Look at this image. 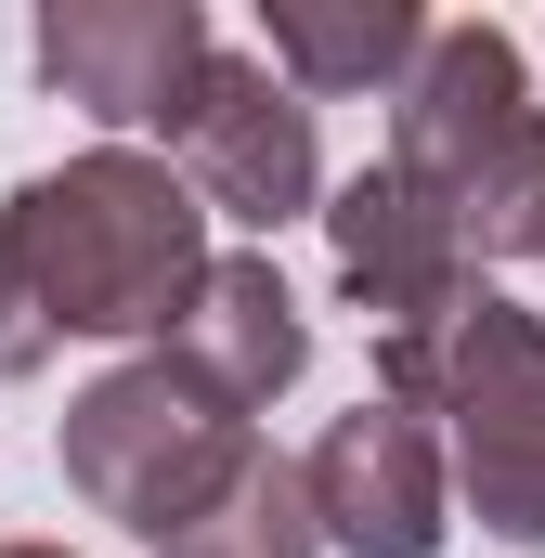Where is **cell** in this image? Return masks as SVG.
Instances as JSON below:
<instances>
[{
  "label": "cell",
  "mask_w": 545,
  "mask_h": 558,
  "mask_svg": "<svg viewBox=\"0 0 545 558\" xmlns=\"http://www.w3.org/2000/svg\"><path fill=\"white\" fill-rule=\"evenodd\" d=\"M208 286V208L131 143L39 169L0 208V377H39L65 338H182Z\"/></svg>",
  "instance_id": "obj_1"
},
{
  "label": "cell",
  "mask_w": 545,
  "mask_h": 558,
  "mask_svg": "<svg viewBox=\"0 0 545 558\" xmlns=\"http://www.w3.org/2000/svg\"><path fill=\"white\" fill-rule=\"evenodd\" d=\"M390 169L455 221L468 260H545V105L507 26H428L390 105Z\"/></svg>",
  "instance_id": "obj_2"
},
{
  "label": "cell",
  "mask_w": 545,
  "mask_h": 558,
  "mask_svg": "<svg viewBox=\"0 0 545 558\" xmlns=\"http://www.w3.org/2000/svg\"><path fill=\"white\" fill-rule=\"evenodd\" d=\"M247 454H261V441H247V403H221L182 351H143L105 390L65 403V481H78L105 520H131L156 558L247 481Z\"/></svg>",
  "instance_id": "obj_3"
},
{
  "label": "cell",
  "mask_w": 545,
  "mask_h": 558,
  "mask_svg": "<svg viewBox=\"0 0 545 558\" xmlns=\"http://www.w3.org/2000/svg\"><path fill=\"white\" fill-rule=\"evenodd\" d=\"M428 416H441L455 494L481 507V533L545 546V325H533V312H507V299L481 286L468 325L441 338Z\"/></svg>",
  "instance_id": "obj_4"
},
{
  "label": "cell",
  "mask_w": 545,
  "mask_h": 558,
  "mask_svg": "<svg viewBox=\"0 0 545 558\" xmlns=\"http://www.w3.org/2000/svg\"><path fill=\"white\" fill-rule=\"evenodd\" d=\"M182 182H195V208H221V221H299L312 195H325V156H312V92L272 65V52H208V78H195V105H182Z\"/></svg>",
  "instance_id": "obj_5"
},
{
  "label": "cell",
  "mask_w": 545,
  "mask_h": 558,
  "mask_svg": "<svg viewBox=\"0 0 545 558\" xmlns=\"http://www.w3.org/2000/svg\"><path fill=\"white\" fill-rule=\"evenodd\" d=\"M208 52L221 39L195 0H52L39 13V78L65 105H92L105 131H182Z\"/></svg>",
  "instance_id": "obj_6"
},
{
  "label": "cell",
  "mask_w": 545,
  "mask_h": 558,
  "mask_svg": "<svg viewBox=\"0 0 545 558\" xmlns=\"http://www.w3.org/2000/svg\"><path fill=\"white\" fill-rule=\"evenodd\" d=\"M441 428L415 403H351V416L312 441V520L338 558H428L441 546Z\"/></svg>",
  "instance_id": "obj_7"
},
{
  "label": "cell",
  "mask_w": 545,
  "mask_h": 558,
  "mask_svg": "<svg viewBox=\"0 0 545 558\" xmlns=\"http://www.w3.org/2000/svg\"><path fill=\"white\" fill-rule=\"evenodd\" d=\"M169 351H182V364H195L221 403H247V416H261L272 390L312 364V325H299L286 274L234 247V260H208V286H195V312H182V338H169Z\"/></svg>",
  "instance_id": "obj_8"
},
{
  "label": "cell",
  "mask_w": 545,
  "mask_h": 558,
  "mask_svg": "<svg viewBox=\"0 0 545 558\" xmlns=\"http://www.w3.org/2000/svg\"><path fill=\"white\" fill-rule=\"evenodd\" d=\"M261 52L299 92H403L415 52H428V13L415 0H272Z\"/></svg>",
  "instance_id": "obj_9"
},
{
  "label": "cell",
  "mask_w": 545,
  "mask_h": 558,
  "mask_svg": "<svg viewBox=\"0 0 545 558\" xmlns=\"http://www.w3.org/2000/svg\"><path fill=\"white\" fill-rule=\"evenodd\" d=\"M169 558H325V520H312V468L286 454H247V481L182 533Z\"/></svg>",
  "instance_id": "obj_10"
},
{
  "label": "cell",
  "mask_w": 545,
  "mask_h": 558,
  "mask_svg": "<svg viewBox=\"0 0 545 558\" xmlns=\"http://www.w3.org/2000/svg\"><path fill=\"white\" fill-rule=\"evenodd\" d=\"M0 558H65V546H0Z\"/></svg>",
  "instance_id": "obj_11"
}]
</instances>
